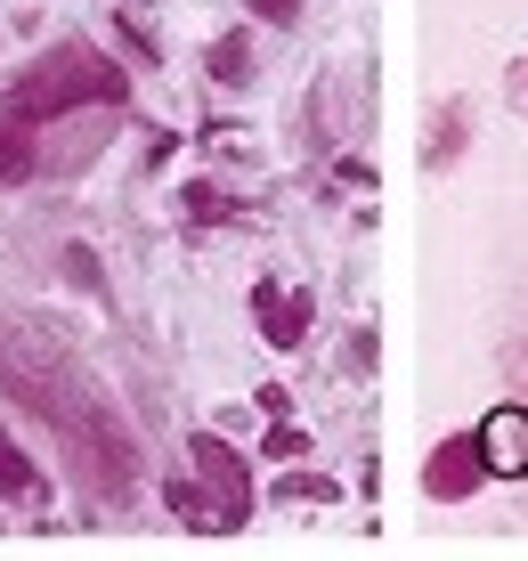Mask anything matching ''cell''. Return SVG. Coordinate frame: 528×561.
Returning a JSON list of instances; mask_svg holds the SVG:
<instances>
[{"mask_svg": "<svg viewBox=\"0 0 528 561\" xmlns=\"http://www.w3.org/2000/svg\"><path fill=\"white\" fill-rule=\"evenodd\" d=\"M130 99V73L114 66V57H97L82 42H66L49 57V66H33V82H16L9 90V123H25V130H49L57 114H82V106H123Z\"/></svg>", "mask_w": 528, "mask_h": 561, "instance_id": "6da1fadb", "label": "cell"}, {"mask_svg": "<svg viewBox=\"0 0 528 561\" xmlns=\"http://www.w3.org/2000/svg\"><path fill=\"white\" fill-rule=\"evenodd\" d=\"M195 480H204V496H211V513H220V529H244V520H252V472H244V456L228 448L220 432L195 439Z\"/></svg>", "mask_w": 528, "mask_h": 561, "instance_id": "7a4b0ae2", "label": "cell"}, {"mask_svg": "<svg viewBox=\"0 0 528 561\" xmlns=\"http://www.w3.org/2000/svg\"><path fill=\"white\" fill-rule=\"evenodd\" d=\"M472 448H480V472L520 480V472H528V408H496V415L472 432Z\"/></svg>", "mask_w": 528, "mask_h": 561, "instance_id": "3957f363", "label": "cell"}, {"mask_svg": "<svg viewBox=\"0 0 528 561\" xmlns=\"http://www.w3.org/2000/svg\"><path fill=\"white\" fill-rule=\"evenodd\" d=\"M480 480H487V472H480V448H472V439H447V448L432 456V472H423V489L456 505V496H472Z\"/></svg>", "mask_w": 528, "mask_h": 561, "instance_id": "277c9868", "label": "cell"}, {"mask_svg": "<svg viewBox=\"0 0 528 561\" xmlns=\"http://www.w3.org/2000/svg\"><path fill=\"white\" fill-rule=\"evenodd\" d=\"M252 309H261V334L277 342V351H292V342L309 334V294H285V285H261V294H252Z\"/></svg>", "mask_w": 528, "mask_h": 561, "instance_id": "5b68a950", "label": "cell"}, {"mask_svg": "<svg viewBox=\"0 0 528 561\" xmlns=\"http://www.w3.org/2000/svg\"><path fill=\"white\" fill-rule=\"evenodd\" d=\"M0 496H9V505H42V472H33V456L16 448L9 432H0Z\"/></svg>", "mask_w": 528, "mask_h": 561, "instance_id": "8992f818", "label": "cell"}, {"mask_svg": "<svg viewBox=\"0 0 528 561\" xmlns=\"http://www.w3.org/2000/svg\"><path fill=\"white\" fill-rule=\"evenodd\" d=\"M33 163H42V147H33V130L0 114V180H33Z\"/></svg>", "mask_w": 528, "mask_h": 561, "instance_id": "52a82bcc", "label": "cell"}, {"mask_svg": "<svg viewBox=\"0 0 528 561\" xmlns=\"http://www.w3.org/2000/svg\"><path fill=\"white\" fill-rule=\"evenodd\" d=\"M163 505H171V513H180V520H187V529H204V537H220V513H211V496H204V489H195V480H171V489H163Z\"/></svg>", "mask_w": 528, "mask_h": 561, "instance_id": "ba28073f", "label": "cell"}, {"mask_svg": "<svg viewBox=\"0 0 528 561\" xmlns=\"http://www.w3.org/2000/svg\"><path fill=\"white\" fill-rule=\"evenodd\" d=\"M285 505H325V496H334V489H325V480H309V472H285Z\"/></svg>", "mask_w": 528, "mask_h": 561, "instance_id": "9c48e42d", "label": "cell"}, {"mask_svg": "<svg viewBox=\"0 0 528 561\" xmlns=\"http://www.w3.org/2000/svg\"><path fill=\"white\" fill-rule=\"evenodd\" d=\"M211 73H220V82H244V42H220V49H211Z\"/></svg>", "mask_w": 528, "mask_h": 561, "instance_id": "30bf717a", "label": "cell"}, {"mask_svg": "<svg viewBox=\"0 0 528 561\" xmlns=\"http://www.w3.org/2000/svg\"><path fill=\"white\" fill-rule=\"evenodd\" d=\"M261 456H285V463H292V456H309V439L292 432V423H277V432H268V448H261Z\"/></svg>", "mask_w": 528, "mask_h": 561, "instance_id": "8fae6325", "label": "cell"}, {"mask_svg": "<svg viewBox=\"0 0 528 561\" xmlns=\"http://www.w3.org/2000/svg\"><path fill=\"white\" fill-rule=\"evenodd\" d=\"M252 9H261L268 25H292V16H301V0H252Z\"/></svg>", "mask_w": 528, "mask_h": 561, "instance_id": "7c38bea8", "label": "cell"}]
</instances>
